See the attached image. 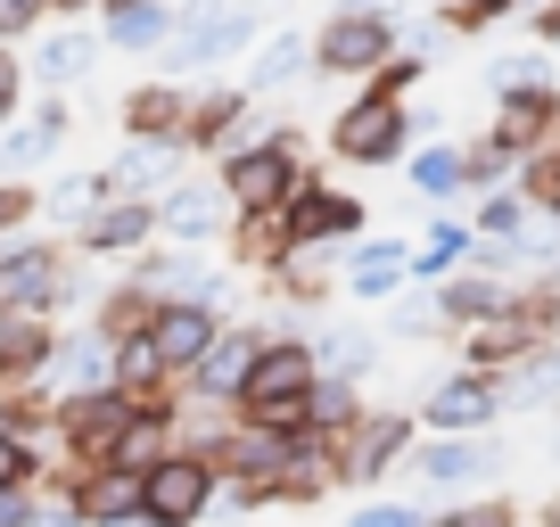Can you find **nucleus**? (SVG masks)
Instances as JSON below:
<instances>
[{
  "label": "nucleus",
  "instance_id": "nucleus-24",
  "mask_svg": "<svg viewBox=\"0 0 560 527\" xmlns=\"http://www.w3.org/2000/svg\"><path fill=\"white\" fill-rule=\"evenodd\" d=\"M445 314L454 321H487V314H503V289L494 281H454L445 289Z\"/></svg>",
  "mask_w": 560,
  "mask_h": 527
},
{
  "label": "nucleus",
  "instance_id": "nucleus-27",
  "mask_svg": "<svg viewBox=\"0 0 560 527\" xmlns=\"http://www.w3.org/2000/svg\"><path fill=\"white\" fill-rule=\"evenodd\" d=\"M420 74H429L420 58H380V67H371V91H380V99H404V91H412Z\"/></svg>",
  "mask_w": 560,
  "mask_h": 527
},
{
  "label": "nucleus",
  "instance_id": "nucleus-8",
  "mask_svg": "<svg viewBox=\"0 0 560 527\" xmlns=\"http://www.w3.org/2000/svg\"><path fill=\"white\" fill-rule=\"evenodd\" d=\"M494 421V379L487 371H462V379H445L438 396H429V429L438 437H470V429Z\"/></svg>",
  "mask_w": 560,
  "mask_h": 527
},
{
  "label": "nucleus",
  "instance_id": "nucleus-14",
  "mask_svg": "<svg viewBox=\"0 0 560 527\" xmlns=\"http://www.w3.org/2000/svg\"><path fill=\"white\" fill-rule=\"evenodd\" d=\"M412 470L429 478V487H470L478 470H494V454L470 445V437H438V445H420V454H412Z\"/></svg>",
  "mask_w": 560,
  "mask_h": 527
},
{
  "label": "nucleus",
  "instance_id": "nucleus-20",
  "mask_svg": "<svg viewBox=\"0 0 560 527\" xmlns=\"http://www.w3.org/2000/svg\"><path fill=\"white\" fill-rule=\"evenodd\" d=\"M412 181H420L429 198H454L462 181H470V157H462V149H420V157H412Z\"/></svg>",
  "mask_w": 560,
  "mask_h": 527
},
{
  "label": "nucleus",
  "instance_id": "nucleus-35",
  "mask_svg": "<svg viewBox=\"0 0 560 527\" xmlns=\"http://www.w3.org/2000/svg\"><path fill=\"white\" fill-rule=\"evenodd\" d=\"M536 42H560V0H544V9H536Z\"/></svg>",
  "mask_w": 560,
  "mask_h": 527
},
{
  "label": "nucleus",
  "instance_id": "nucleus-11",
  "mask_svg": "<svg viewBox=\"0 0 560 527\" xmlns=\"http://www.w3.org/2000/svg\"><path fill=\"white\" fill-rule=\"evenodd\" d=\"M256 354H264V330H214V347L198 354V387H207V396H240V379L247 371H256Z\"/></svg>",
  "mask_w": 560,
  "mask_h": 527
},
{
  "label": "nucleus",
  "instance_id": "nucleus-22",
  "mask_svg": "<svg viewBox=\"0 0 560 527\" xmlns=\"http://www.w3.org/2000/svg\"><path fill=\"white\" fill-rule=\"evenodd\" d=\"M83 511H91V519H124V511H140V470H116V478H91Z\"/></svg>",
  "mask_w": 560,
  "mask_h": 527
},
{
  "label": "nucleus",
  "instance_id": "nucleus-1",
  "mask_svg": "<svg viewBox=\"0 0 560 527\" xmlns=\"http://www.w3.org/2000/svg\"><path fill=\"white\" fill-rule=\"evenodd\" d=\"M305 396H314V347H298V338H264L256 371L240 379L247 429H289V421H305Z\"/></svg>",
  "mask_w": 560,
  "mask_h": 527
},
{
  "label": "nucleus",
  "instance_id": "nucleus-38",
  "mask_svg": "<svg viewBox=\"0 0 560 527\" xmlns=\"http://www.w3.org/2000/svg\"><path fill=\"white\" fill-rule=\"evenodd\" d=\"M552 223H560V207H552Z\"/></svg>",
  "mask_w": 560,
  "mask_h": 527
},
{
  "label": "nucleus",
  "instance_id": "nucleus-5",
  "mask_svg": "<svg viewBox=\"0 0 560 527\" xmlns=\"http://www.w3.org/2000/svg\"><path fill=\"white\" fill-rule=\"evenodd\" d=\"M207 503H214V470L198 454H165L158 470H140V511H149V519L190 527Z\"/></svg>",
  "mask_w": 560,
  "mask_h": 527
},
{
  "label": "nucleus",
  "instance_id": "nucleus-30",
  "mask_svg": "<svg viewBox=\"0 0 560 527\" xmlns=\"http://www.w3.org/2000/svg\"><path fill=\"white\" fill-rule=\"evenodd\" d=\"M42 9H50V0H0V34L18 42V34H34L42 25Z\"/></svg>",
  "mask_w": 560,
  "mask_h": 527
},
{
  "label": "nucleus",
  "instance_id": "nucleus-33",
  "mask_svg": "<svg viewBox=\"0 0 560 527\" xmlns=\"http://www.w3.org/2000/svg\"><path fill=\"white\" fill-rule=\"evenodd\" d=\"M25 519H34V494H25V487H0V527H25Z\"/></svg>",
  "mask_w": 560,
  "mask_h": 527
},
{
  "label": "nucleus",
  "instance_id": "nucleus-23",
  "mask_svg": "<svg viewBox=\"0 0 560 527\" xmlns=\"http://www.w3.org/2000/svg\"><path fill=\"white\" fill-rule=\"evenodd\" d=\"M158 223H165V231H182V239H207V231H214V198H207V190H174Z\"/></svg>",
  "mask_w": 560,
  "mask_h": 527
},
{
  "label": "nucleus",
  "instance_id": "nucleus-29",
  "mask_svg": "<svg viewBox=\"0 0 560 527\" xmlns=\"http://www.w3.org/2000/svg\"><path fill=\"white\" fill-rule=\"evenodd\" d=\"M429 527H511V503H470V511H445Z\"/></svg>",
  "mask_w": 560,
  "mask_h": 527
},
{
  "label": "nucleus",
  "instance_id": "nucleus-10",
  "mask_svg": "<svg viewBox=\"0 0 560 527\" xmlns=\"http://www.w3.org/2000/svg\"><path fill=\"white\" fill-rule=\"evenodd\" d=\"M280 214H289V239H298V247H314V239H347V231L363 223V207H354L347 190H298Z\"/></svg>",
  "mask_w": 560,
  "mask_h": 527
},
{
  "label": "nucleus",
  "instance_id": "nucleus-36",
  "mask_svg": "<svg viewBox=\"0 0 560 527\" xmlns=\"http://www.w3.org/2000/svg\"><path fill=\"white\" fill-rule=\"evenodd\" d=\"M18 214H25V190H0V231L18 223Z\"/></svg>",
  "mask_w": 560,
  "mask_h": 527
},
{
  "label": "nucleus",
  "instance_id": "nucleus-9",
  "mask_svg": "<svg viewBox=\"0 0 560 527\" xmlns=\"http://www.w3.org/2000/svg\"><path fill=\"white\" fill-rule=\"evenodd\" d=\"M58 256L50 247H18V256H0V314H34V305L58 297Z\"/></svg>",
  "mask_w": 560,
  "mask_h": 527
},
{
  "label": "nucleus",
  "instance_id": "nucleus-6",
  "mask_svg": "<svg viewBox=\"0 0 560 527\" xmlns=\"http://www.w3.org/2000/svg\"><path fill=\"white\" fill-rule=\"evenodd\" d=\"M494 141L511 149V157H527V149H544L560 132V91L552 83H520V91H494Z\"/></svg>",
  "mask_w": 560,
  "mask_h": 527
},
{
  "label": "nucleus",
  "instance_id": "nucleus-25",
  "mask_svg": "<svg viewBox=\"0 0 560 527\" xmlns=\"http://www.w3.org/2000/svg\"><path fill=\"white\" fill-rule=\"evenodd\" d=\"M478 231H494V239H520V231H527V198H520V190H494L487 207H478Z\"/></svg>",
  "mask_w": 560,
  "mask_h": 527
},
{
  "label": "nucleus",
  "instance_id": "nucleus-21",
  "mask_svg": "<svg viewBox=\"0 0 560 527\" xmlns=\"http://www.w3.org/2000/svg\"><path fill=\"white\" fill-rule=\"evenodd\" d=\"M305 58H314V42H305V34H280L272 50H264L256 67H247V91H272V83H289V74H298Z\"/></svg>",
  "mask_w": 560,
  "mask_h": 527
},
{
  "label": "nucleus",
  "instance_id": "nucleus-28",
  "mask_svg": "<svg viewBox=\"0 0 560 527\" xmlns=\"http://www.w3.org/2000/svg\"><path fill=\"white\" fill-rule=\"evenodd\" d=\"M511 9H520V0H454V9H445V17L462 25V34H478V25H494V17H511Z\"/></svg>",
  "mask_w": 560,
  "mask_h": 527
},
{
  "label": "nucleus",
  "instance_id": "nucleus-4",
  "mask_svg": "<svg viewBox=\"0 0 560 527\" xmlns=\"http://www.w3.org/2000/svg\"><path fill=\"white\" fill-rule=\"evenodd\" d=\"M380 58H396V25H387V9H338V17L314 34V67L322 74H371Z\"/></svg>",
  "mask_w": 560,
  "mask_h": 527
},
{
  "label": "nucleus",
  "instance_id": "nucleus-15",
  "mask_svg": "<svg viewBox=\"0 0 560 527\" xmlns=\"http://www.w3.org/2000/svg\"><path fill=\"white\" fill-rule=\"evenodd\" d=\"M91 58H100V42H91V34H42L34 74H42V83H83Z\"/></svg>",
  "mask_w": 560,
  "mask_h": 527
},
{
  "label": "nucleus",
  "instance_id": "nucleus-17",
  "mask_svg": "<svg viewBox=\"0 0 560 527\" xmlns=\"http://www.w3.org/2000/svg\"><path fill=\"white\" fill-rule=\"evenodd\" d=\"M404 272H412V256L380 239V247H363V256H354L347 289H354V297H396V289H404Z\"/></svg>",
  "mask_w": 560,
  "mask_h": 527
},
{
  "label": "nucleus",
  "instance_id": "nucleus-31",
  "mask_svg": "<svg viewBox=\"0 0 560 527\" xmlns=\"http://www.w3.org/2000/svg\"><path fill=\"white\" fill-rule=\"evenodd\" d=\"M347 527H420V519H412L404 503H371V511H354Z\"/></svg>",
  "mask_w": 560,
  "mask_h": 527
},
{
  "label": "nucleus",
  "instance_id": "nucleus-18",
  "mask_svg": "<svg viewBox=\"0 0 560 527\" xmlns=\"http://www.w3.org/2000/svg\"><path fill=\"white\" fill-rule=\"evenodd\" d=\"M404 437H412V429H404L396 412H387V421H363V437H354V470H347V478H380V461H396Z\"/></svg>",
  "mask_w": 560,
  "mask_h": 527
},
{
  "label": "nucleus",
  "instance_id": "nucleus-2",
  "mask_svg": "<svg viewBox=\"0 0 560 527\" xmlns=\"http://www.w3.org/2000/svg\"><path fill=\"white\" fill-rule=\"evenodd\" d=\"M223 181H231V198H240L247 214H280L289 198H298V157H289V132H272V141H247V149H231Z\"/></svg>",
  "mask_w": 560,
  "mask_h": 527
},
{
  "label": "nucleus",
  "instance_id": "nucleus-16",
  "mask_svg": "<svg viewBox=\"0 0 560 527\" xmlns=\"http://www.w3.org/2000/svg\"><path fill=\"white\" fill-rule=\"evenodd\" d=\"M124 124H132L140 141H182V83H158V91H140V99L124 107Z\"/></svg>",
  "mask_w": 560,
  "mask_h": 527
},
{
  "label": "nucleus",
  "instance_id": "nucleus-12",
  "mask_svg": "<svg viewBox=\"0 0 560 527\" xmlns=\"http://www.w3.org/2000/svg\"><path fill=\"white\" fill-rule=\"evenodd\" d=\"M247 42H256V17H247V9L207 17L190 42H174V83H182V74H198V67H214V58H231V50H247Z\"/></svg>",
  "mask_w": 560,
  "mask_h": 527
},
{
  "label": "nucleus",
  "instance_id": "nucleus-3",
  "mask_svg": "<svg viewBox=\"0 0 560 527\" xmlns=\"http://www.w3.org/2000/svg\"><path fill=\"white\" fill-rule=\"evenodd\" d=\"M404 141H412V116H404V99H380V91H363L330 124V149L347 165H387V157H404Z\"/></svg>",
  "mask_w": 560,
  "mask_h": 527
},
{
  "label": "nucleus",
  "instance_id": "nucleus-34",
  "mask_svg": "<svg viewBox=\"0 0 560 527\" xmlns=\"http://www.w3.org/2000/svg\"><path fill=\"white\" fill-rule=\"evenodd\" d=\"M18 107V58H0V116Z\"/></svg>",
  "mask_w": 560,
  "mask_h": 527
},
{
  "label": "nucleus",
  "instance_id": "nucleus-13",
  "mask_svg": "<svg viewBox=\"0 0 560 527\" xmlns=\"http://www.w3.org/2000/svg\"><path fill=\"white\" fill-rule=\"evenodd\" d=\"M174 34V9L165 0H107V42L116 50H158Z\"/></svg>",
  "mask_w": 560,
  "mask_h": 527
},
{
  "label": "nucleus",
  "instance_id": "nucleus-26",
  "mask_svg": "<svg viewBox=\"0 0 560 527\" xmlns=\"http://www.w3.org/2000/svg\"><path fill=\"white\" fill-rule=\"evenodd\" d=\"M42 354H50L42 321H9V330H0V363H9V371H18V363H42Z\"/></svg>",
  "mask_w": 560,
  "mask_h": 527
},
{
  "label": "nucleus",
  "instance_id": "nucleus-32",
  "mask_svg": "<svg viewBox=\"0 0 560 527\" xmlns=\"http://www.w3.org/2000/svg\"><path fill=\"white\" fill-rule=\"evenodd\" d=\"M0 487H25V445L0 429Z\"/></svg>",
  "mask_w": 560,
  "mask_h": 527
},
{
  "label": "nucleus",
  "instance_id": "nucleus-19",
  "mask_svg": "<svg viewBox=\"0 0 560 527\" xmlns=\"http://www.w3.org/2000/svg\"><path fill=\"white\" fill-rule=\"evenodd\" d=\"M149 223H158L149 207H107V214H91V223H83V239L91 247H140V239H149Z\"/></svg>",
  "mask_w": 560,
  "mask_h": 527
},
{
  "label": "nucleus",
  "instance_id": "nucleus-7",
  "mask_svg": "<svg viewBox=\"0 0 560 527\" xmlns=\"http://www.w3.org/2000/svg\"><path fill=\"white\" fill-rule=\"evenodd\" d=\"M149 347L165 354V371L198 363V354L214 347V314H207V297H190V305H158V314H149Z\"/></svg>",
  "mask_w": 560,
  "mask_h": 527
},
{
  "label": "nucleus",
  "instance_id": "nucleus-37",
  "mask_svg": "<svg viewBox=\"0 0 560 527\" xmlns=\"http://www.w3.org/2000/svg\"><path fill=\"white\" fill-rule=\"evenodd\" d=\"M149 527H165V519H149Z\"/></svg>",
  "mask_w": 560,
  "mask_h": 527
}]
</instances>
